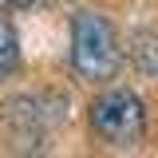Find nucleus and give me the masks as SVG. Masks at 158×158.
Wrapping results in <instances>:
<instances>
[{
  "mask_svg": "<svg viewBox=\"0 0 158 158\" xmlns=\"http://www.w3.org/2000/svg\"><path fill=\"white\" fill-rule=\"evenodd\" d=\"M87 123H91V135L111 150H138L142 138H146V107L127 87L103 91L91 103Z\"/></svg>",
  "mask_w": 158,
  "mask_h": 158,
  "instance_id": "obj_2",
  "label": "nucleus"
},
{
  "mask_svg": "<svg viewBox=\"0 0 158 158\" xmlns=\"http://www.w3.org/2000/svg\"><path fill=\"white\" fill-rule=\"evenodd\" d=\"M131 59H135L138 71L158 75V36L154 32H135L131 36Z\"/></svg>",
  "mask_w": 158,
  "mask_h": 158,
  "instance_id": "obj_3",
  "label": "nucleus"
},
{
  "mask_svg": "<svg viewBox=\"0 0 158 158\" xmlns=\"http://www.w3.org/2000/svg\"><path fill=\"white\" fill-rule=\"evenodd\" d=\"M118 63H123V48H118L111 20L91 12V8H79L71 16V67H75V75L87 83H103L118 71Z\"/></svg>",
  "mask_w": 158,
  "mask_h": 158,
  "instance_id": "obj_1",
  "label": "nucleus"
},
{
  "mask_svg": "<svg viewBox=\"0 0 158 158\" xmlns=\"http://www.w3.org/2000/svg\"><path fill=\"white\" fill-rule=\"evenodd\" d=\"M20 63V40H16V28L0 16V79H8Z\"/></svg>",
  "mask_w": 158,
  "mask_h": 158,
  "instance_id": "obj_4",
  "label": "nucleus"
},
{
  "mask_svg": "<svg viewBox=\"0 0 158 158\" xmlns=\"http://www.w3.org/2000/svg\"><path fill=\"white\" fill-rule=\"evenodd\" d=\"M44 0H0V8H36Z\"/></svg>",
  "mask_w": 158,
  "mask_h": 158,
  "instance_id": "obj_5",
  "label": "nucleus"
}]
</instances>
